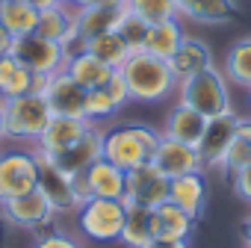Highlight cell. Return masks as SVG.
Returning a JSON list of instances; mask_svg holds the SVG:
<instances>
[{"mask_svg": "<svg viewBox=\"0 0 251 248\" xmlns=\"http://www.w3.org/2000/svg\"><path fill=\"white\" fill-rule=\"evenodd\" d=\"M169 201L177 204L192 219H198L204 213V207H207V180H204V172H192V174H180V177L169 180Z\"/></svg>", "mask_w": 251, "mask_h": 248, "instance_id": "obj_19", "label": "cell"}, {"mask_svg": "<svg viewBox=\"0 0 251 248\" xmlns=\"http://www.w3.org/2000/svg\"><path fill=\"white\" fill-rule=\"evenodd\" d=\"M12 45H15V36L0 24V56H9L12 53Z\"/></svg>", "mask_w": 251, "mask_h": 248, "instance_id": "obj_38", "label": "cell"}, {"mask_svg": "<svg viewBox=\"0 0 251 248\" xmlns=\"http://www.w3.org/2000/svg\"><path fill=\"white\" fill-rule=\"evenodd\" d=\"M98 3H103V6H112V9H127V3H130V0H98Z\"/></svg>", "mask_w": 251, "mask_h": 248, "instance_id": "obj_41", "label": "cell"}, {"mask_svg": "<svg viewBox=\"0 0 251 248\" xmlns=\"http://www.w3.org/2000/svg\"><path fill=\"white\" fill-rule=\"evenodd\" d=\"M6 139V115H3V100H0V142Z\"/></svg>", "mask_w": 251, "mask_h": 248, "instance_id": "obj_42", "label": "cell"}, {"mask_svg": "<svg viewBox=\"0 0 251 248\" xmlns=\"http://www.w3.org/2000/svg\"><path fill=\"white\" fill-rule=\"evenodd\" d=\"M39 154V151H36ZM42 157H48V154H42ZM103 157V130H98V124H92V127L71 145V148H65V151H59V154H50L48 160L59 169V172H65L68 177H74V174H80V172H86L95 160H100Z\"/></svg>", "mask_w": 251, "mask_h": 248, "instance_id": "obj_11", "label": "cell"}, {"mask_svg": "<svg viewBox=\"0 0 251 248\" xmlns=\"http://www.w3.org/2000/svg\"><path fill=\"white\" fill-rule=\"evenodd\" d=\"M30 3H33V6H36L39 12H42V9H48V6H53V3H56V0H30Z\"/></svg>", "mask_w": 251, "mask_h": 248, "instance_id": "obj_43", "label": "cell"}, {"mask_svg": "<svg viewBox=\"0 0 251 248\" xmlns=\"http://www.w3.org/2000/svg\"><path fill=\"white\" fill-rule=\"evenodd\" d=\"M3 201H6V195H3V189H0V204H3Z\"/></svg>", "mask_w": 251, "mask_h": 248, "instance_id": "obj_46", "label": "cell"}, {"mask_svg": "<svg viewBox=\"0 0 251 248\" xmlns=\"http://www.w3.org/2000/svg\"><path fill=\"white\" fill-rule=\"evenodd\" d=\"M245 92H248V103H251V86H248V89H245Z\"/></svg>", "mask_w": 251, "mask_h": 248, "instance_id": "obj_47", "label": "cell"}, {"mask_svg": "<svg viewBox=\"0 0 251 248\" xmlns=\"http://www.w3.org/2000/svg\"><path fill=\"white\" fill-rule=\"evenodd\" d=\"M86 189L89 198H112V201H124L127 195V172H121L118 166H112L109 160H95L86 172Z\"/></svg>", "mask_w": 251, "mask_h": 248, "instance_id": "obj_16", "label": "cell"}, {"mask_svg": "<svg viewBox=\"0 0 251 248\" xmlns=\"http://www.w3.org/2000/svg\"><path fill=\"white\" fill-rule=\"evenodd\" d=\"M242 236H245V248H251V213H248V219L242 222Z\"/></svg>", "mask_w": 251, "mask_h": 248, "instance_id": "obj_40", "label": "cell"}, {"mask_svg": "<svg viewBox=\"0 0 251 248\" xmlns=\"http://www.w3.org/2000/svg\"><path fill=\"white\" fill-rule=\"evenodd\" d=\"M0 24H3L15 39L36 33L39 27V9L30 0H3L0 3Z\"/></svg>", "mask_w": 251, "mask_h": 248, "instance_id": "obj_26", "label": "cell"}, {"mask_svg": "<svg viewBox=\"0 0 251 248\" xmlns=\"http://www.w3.org/2000/svg\"><path fill=\"white\" fill-rule=\"evenodd\" d=\"M148 21H142L136 12H130V9H124L121 12V18H118V27H115V33L124 39V45L130 48V53H136V50H145V36H148Z\"/></svg>", "mask_w": 251, "mask_h": 248, "instance_id": "obj_30", "label": "cell"}, {"mask_svg": "<svg viewBox=\"0 0 251 248\" xmlns=\"http://www.w3.org/2000/svg\"><path fill=\"white\" fill-rule=\"evenodd\" d=\"M121 12H124V9H112V6H103V3L74 9V30H77L80 45H83V42H89V39H95V36L112 33V30L118 27Z\"/></svg>", "mask_w": 251, "mask_h": 248, "instance_id": "obj_23", "label": "cell"}, {"mask_svg": "<svg viewBox=\"0 0 251 248\" xmlns=\"http://www.w3.org/2000/svg\"><path fill=\"white\" fill-rule=\"evenodd\" d=\"M12 56L24 68H30L33 74H45V77L62 71L65 68V59H68V53H65V48L59 42H50V39H45L39 33H30V36L15 39Z\"/></svg>", "mask_w": 251, "mask_h": 248, "instance_id": "obj_7", "label": "cell"}, {"mask_svg": "<svg viewBox=\"0 0 251 248\" xmlns=\"http://www.w3.org/2000/svg\"><path fill=\"white\" fill-rule=\"evenodd\" d=\"M39 186L36 151H0V189L6 198L24 195Z\"/></svg>", "mask_w": 251, "mask_h": 248, "instance_id": "obj_8", "label": "cell"}, {"mask_svg": "<svg viewBox=\"0 0 251 248\" xmlns=\"http://www.w3.org/2000/svg\"><path fill=\"white\" fill-rule=\"evenodd\" d=\"M175 92H177L180 103L192 106L204 118H213V115H222V112L233 109V103H230V83H227L225 71L216 68V62L210 68H204L201 74H195V77L177 80Z\"/></svg>", "mask_w": 251, "mask_h": 248, "instance_id": "obj_3", "label": "cell"}, {"mask_svg": "<svg viewBox=\"0 0 251 248\" xmlns=\"http://www.w3.org/2000/svg\"><path fill=\"white\" fill-rule=\"evenodd\" d=\"M36 157H39V189L45 192V198L53 207V213H71V210H77L83 201H80L71 177L65 172H59L48 157H42V154H36Z\"/></svg>", "mask_w": 251, "mask_h": 248, "instance_id": "obj_14", "label": "cell"}, {"mask_svg": "<svg viewBox=\"0 0 251 248\" xmlns=\"http://www.w3.org/2000/svg\"><path fill=\"white\" fill-rule=\"evenodd\" d=\"M118 112V103L109 98V92L100 86V89H89L86 92V109H83V115L95 124V121H100V118H109V115H115Z\"/></svg>", "mask_w": 251, "mask_h": 248, "instance_id": "obj_32", "label": "cell"}, {"mask_svg": "<svg viewBox=\"0 0 251 248\" xmlns=\"http://www.w3.org/2000/svg\"><path fill=\"white\" fill-rule=\"evenodd\" d=\"M248 163H251V145H248L242 136H236V139L230 142L225 160H222V172H225L227 177H233V174H236L242 166H248Z\"/></svg>", "mask_w": 251, "mask_h": 248, "instance_id": "obj_33", "label": "cell"}, {"mask_svg": "<svg viewBox=\"0 0 251 248\" xmlns=\"http://www.w3.org/2000/svg\"><path fill=\"white\" fill-rule=\"evenodd\" d=\"M151 166L175 180L180 174H192V172H204L201 166V157H198V148L186 145V142H177V139H169V136H160L157 148H154V157H151Z\"/></svg>", "mask_w": 251, "mask_h": 248, "instance_id": "obj_10", "label": "cell"}, {"mask_svg": "<svg viewBox=\"0 0 251 248\" xmlns=\"http://www.w3.org/2000/svg\"><path fill=\"white\" fill-rule=\"evenodd\" d=\"M65 71L71 74V80L74 83H80L86 92L89 89H100V86H106V80H109V74L115 71V68H109L106 62H100L95 53H89V50H74L68 59H65Z\"/></svg>", "mask_w": 251, "mask_h": 248, "instance_id": "obj_24", "label": "cell"}, {"mask_svg": "<svg viewBox=\"0 0 251 248\" xmlns=\"http://www.w3.org/2000/svg\"><path fill=\"white\" fill-rule=\"evenodd\" d=\"M42 98L48 100V106H50L53 115L86 118V115H83V109H86V89H83L80 83H74L65 68L48 77V83H45V89H42Z\"/></svg>", "mask_w": 251, "mask_h": 248, "instance_id": "obj_12", "label": "cell"}, {"mask_svg": "<svg viewBox=\"0 0 251 248\" xmlns=\"http://www.w3.org/2000/svg\"><path fill=\"white\" fill-rule=\"evenodd\" d=\"M239 127H242V115H239L236 109L207 118L204 136H201V142L195 145L204 169H222V160H225L230 142L239 136Z\"/></svg>", "mask_w": 251, "mask_h": 248, "instance_id": "obj_6", "label": "cell"}, {"mask_svg": "<svg viewBox=\"0 0 251 248\" xmlns=\"http://www.w3.org/2000/svg\"><path fill=\"white\" fill-rule=\"evenodd\" d=\"M92 127V121L89 118H71V115H53L50 121H48V127H45V133L39 136V142H36V148L33 151H39V154H59V151H65V148H71L86 130Z\"/></svg>", "mask_w": 251, "mask_h": 248, "instance_id": "obj_15", "label": "cell"}, {"mask_svg": "<svg viewBox=\"0 0 251 248\" xmlns=\"http://www.w3.org/2000/svg\"><path fill=\"white\" fill-rule=\"evenodd\" d=\"M186 30L180 24V18H169V21H160V24H151L148 27V36H145V50L160 56V59H172L175 50L180 48Z\"/></svg>", "mask_w": 251, "mask_h": 248, "instance_id": "obj_25", "label": "cell"}, {"mask_svg": "<svg viewBox=\"0 0 251 248\" xmlns=\"http://www.w3.org/2000/svg\"><path fill=\"white\" fill-rule=\"evenodd\" d=\"M56 3H62V6H71V0H56Z\"/></svg>", "mask_w": 251, "mask_h": 248, "instance_id": "obj_45", "label": "cell"}, {"mask_svg": "<svg viewBox=\"0 0 251 248\" xmlns=\"http://www.w3.org/2000/svg\"><path fill=\"white\" fill-rule=\"evenodd\" d=\"M103 89H106V92H109V98L118 103V109L130 103V92H127V83H124V77H121V71H118V68L109 74V80H106V86H103Z\"/></svg>", "mask_w": 251, "mask_h": 248, "instance_id": "obj_35", "label": "cell"}, {"mask_svg": "<svg viewBox=\"0 0 251 248\" xmlns=\"http://www.w3.org/2000/svg\"><path fill=\"white\" fill-rule=\"evenodd\" d=\"M230 186H233V192H236L242 201H248V204H251V163H248V166H242V169L230 177Z\"/></svg>", "mask_w": 251, "mask_h": 248, "instance_id": "obj_36", "label": "cell"}, {"mask_svg": "<svg viewBox=\"0 0 251 248\" xmlns=\"http://www.w3.org/2000/svg\"><path fill=\"white\" fill-rule=\"evenodd\" d=\"M77 230L92 242H115L121 239L127 204L112 198H86L77 210Z\"/></svg>", "mask_w": 251, "mask_h": 248, "instance_id": "obj_5", "label": "cell"}, {"mask_svg": "<svg viewBox=\"0 0 251 248\" xmlns=\"http://www.w3.org/2000/svg\"><path fill=\"white\" fill-rule=\"evenodd\" d=\"M169 65H172V71H175L177 80H186V77H195V74H201L204 68L213 65V50H210V45L204 39L186 33L183 42H180V48L169 59Z\"/></svg>", "mask_w": 251, "mask_h": 248, "instance_id": "obj_18", "label": "cell"}, {"mask_svg": "<svg viewBox=\"0 0 251 248\" xmlns=\"http://www.w3.org/2000/svg\"><path fill=\"white\" fill-rule=\"evenodd\" d=\"M222 71H225L227 83L242 86V89L251 86V36H242V39L230 42V48L225 53V62H222Z\"/></svg>", "mask_w": 251, "mask_h": 248, "instance_id": "obj_27", "label": "cell"}, {"mask_svg": "<svg viewBox=\"0 0 251 248\" xmlns=\"http://www.w3.org/2000/svg\"><path fill=\"white\" fill-rule=\"evenodd\" d=\"M151 239V210L139 204H127L124 213V227H121V242L127 248H142Z\"/></svg>", "mask_w": 251, "mask_h": 248, "instance_id": "obj_29", "label": "cell"}, {"mask_svg": "<svg viewBox=\"0 0 251 248\" xmlns=\"http://www.w3.org/2000/svg\"><path fill=\"white\" fill-rule=\"evenodd\" d=\"M0 213H3V219H6L9 224H15V227H21V230H39V227H45V224L56 216L39 186L30 189V192H24V195L6 198L3 204H0Z\"/></svg>", "mask_w": 251, "mask_h": 248, "instance_id": "obj_9", "label": "cell"}, {"mask_svg": "<svg viewBox=\"0 0 251 248\" xmlns=\"http://www.w3.org/2000/svg\"><path fill=\"white\" fill-rule=\"evenodd\" d=\"M127 9L136 12L148 24H160V21H169V18H180L175 0H130Z\"/></svg>", "mask_w": 251, "mask_h": 248, "instance_id": "obj_31", "label": "cell"}, {"mask_svg": "<svg viewBox=\"0 0 251 248\" xmlns=\"http://www.w3.org/2000/svg\"><path fill=\"white\" fill-rule=\"evenodd\" d=\"M3 115H6V139L33 142V145L39 142V136L48 127V121L53 118L48 100L36 92L3 100Z\"/></svg>", "mask_w": 251, "mask_h": 248, "instance_id": "obj_4", "label": "cell"}, {"mask_svg": "<svg viewBox=\"0 0 251 248\" xmlns=\"http://www.w3.org/2000/svg\"><path fill=\"white\" fill-rule=\"evenodd\" d=\"M98 3V0H71V6L74 9H83V6H95Z\"/></svg>", "mask_w": 251, "mask_h": 248, "instance_id": "obj_44", "label": "cell"}, {"mask_svg": "<svg viewBox=\"0 0 251 248\" xmlns=\"http://www.w3.org/2000/svg\"><path fill=\"white\" fill-rule=\"evenodd\" d=\"M160 136L163 133L154 130L151 124H139V121L112 124L109 130H103V160H109L121 172H133L151 163Z\"/></svg>", "mask_w": 251, "mask_h": 248, "instance_id": "obj_2", "label": "cell"}, {"mask_svg": "<svg viewBox=\"0 0 251 248\" xmlns=\"http://www.w3.org/2000/svg\"><path fill=\"white\" fill-rule=\"evenodd\" d=\"M83 50H89V53H95L100 62H106L109 68H121L124 62H127V56H130V48L124 45V39L112 30V33H103V36H95V39H89V42H83L80 45Z\"/></svg>", "mask_w": 251, "mask_h": 248, "instance_id": "obj_28", "label": "cell"}, {"mask_svg": "<svg viewBox=\"0 0 251 248\" xmlns=\"http://www.w3.org/2000/svg\"><path fill=\"white\" fill-rule=\"evenodd\" d=\"M142 248H189V239H148Z\"/></svg>", "mask_w": 251, "mask_h": 248, "instance_id": "obj_37", "label": "cell"}, {"mask_svg": "<svg viewBox=\"0 0 251 248\" xmlns=\"http://www.w3.org/2000/svg\"><path fill=\"white\" fill-rule=\"evenodd\" d=\"M45 83H48L45 74H33L12 53L9 56H0V100L21 98V95H30V92L42 95Z\"/></svg>", "mask_w": 251, "mask_h": 248, "instance_id": "obj_17", "label": "cell"}, {"mask_svg": "<svg viewBox=\"0 0 251 248\" xmlns=\"http://www.w3.org/2000/svg\"><path fill=\"white\" fill-rule=\"evenodd\" d=\"M118 71H121L124 83H127L130 100H139V103H157L177 89V77H175L169 59H160L148 50L130 53L127 62Z\"/></svg>", "mask_w": 251, "mask_h": 248, "instance_id": "obj_1", "label": "cell"}, {"mask_svg": "<svg viewBox=\"0 0 251 248\" xmlns=\"http://www.w3.org/2000/svg\"><path fill=\"white\" fill-rule=\"evenodd\" d=\"M33 248H86L77 236H71V233H45V236H39L36 242H33Z\"/></svg>", "mask_w": 251, "mask_h": 248, "instance_id": "obj_34", "label": "cell"}, {"mask_svg": "<svg viewBox=\"0 0 251 248\" xmlns=\"http://www.w3.org/2000/svg\"><path fill=\"white\" fill-rule=\"evenodd\" d=\"M169 201V177H163L151 163L127 172V195L124 204H139L145 210H154Z\"/></svg>", "mask_w": 251, "mask_h": 248, "instance_id": "obj_13", "label": "cell"}, {"mask_svg": "<svg viewBox=\"0 0 251 248\" xmlns=\"http://www.w3.org/2000/svg\"><path fill=\"white\" fill-rule=\"evenodd\" d=\"M192 224L195 219L172 201L151 210V239H189Z\"/></svg>", "mask_w": 251, "mask_h": 248, "instance_id": "obj_22", "label": "cell"}, {"mask_svg": "<svg viewBox=\"0 0 251 248\" xmlns=\"http://www.w3.org/2000/svg\"><path fill=\"white\" fill-rule=\"evenodd\" d=\"M175 3H177L180 18H189V21H198V24H210V27L227 24V21H233L239 15L236 0H175Z\"/></svg>", "mask_w": 251, "mask_h": 248, "instance_id": "obj_21", "label": "cell"}, {"mask_svg": "<svg viewBox=\"0 0 251 248\" xmlns=\"http://www.w3.org/2000/svg\"><path fill=\"white\" fill-rule=\"evenodd\" d=\"M0 3H3V0H0Z\"/></svg>", "mask_w": 251, "mask_h": 248, "instance_id": "obj_48", "label": "cell"}, {"mask_svg": "<svg viewBox=\"0 0 251 248\" xmlns=\"http://www.w3.org/2000/svg\"><path fill=\"white\" fill-rule=\"evenodd\" d=\"M239 136L251 145V118H242V127H239Z\"/></svg>", "mask_w": 251, "mask_h": 248, "instance_id": "obj_39", "label": "cell"}, {"mask_svg": "<svg viewBox=\"0 0 251 248\" xmlns=\"http://www.w3.org/2000/svg\"><path fill=\"white\" fill-rule=\"evenodd\" d=\"M204 127H207V118L201 112H195L192 106L186 103H175L166 115V127H163V136L169 139H177V142H186V145H198L201 136H204Z\"/></svg>", "mask_w": 251, "mask_h": 248, "instance_id": "obj_20", "label": "cell"}]
</instances>
